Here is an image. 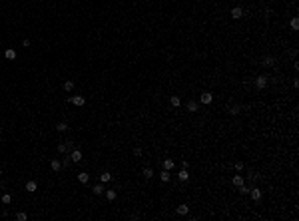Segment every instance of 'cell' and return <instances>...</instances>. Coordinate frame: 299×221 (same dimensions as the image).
<instances>
[{
    "label": "cell",
    "mask_w": 299,
    "mask_h": 221,
    "mask_svg": "<svg viewBox=\"0 0 299 221\" xmlns=\"http://www.w3.org/2000/svg\"><path fill=\"white\" fill-rule=\"evenodd\" d=\"M170 104H172L174 108H179V106H182V100L177 98V96H172V98H170Z\"/></svg>",
    "instance_id": "17"
},
{
    "label": "cell",
    "mask_w": 299,
    "mask_h": 221,
    "mask_svg": "<svg viewBox=\"0 0 299 221\" xmlns=\"http://www.w3.org/2000/svg\"><path fill=\"white\" fill-rule=\"evenodd\" d=\"M186 108H188V112H198V102H193V100H189L188 104H186Z\"/></svg>",
    "instance_id": "12"
},
{
    "label": "cell",
    "mask_w": 299,
    "mask_h": 221,
    "mask_svg": "<svg viewBox=\"0 0 299 221\" xmlns=\"http://www.w3.org/2000/svg\"><path fill=\"white\" fill-rule=\"evenodd\" d=\"M62 88H64V92H72V90H74V82H72V80H64Z\"/></svg>",
    "instance_id": "13"
},
{
    "label": "cell",
    "mask_w": 299,
    "mask_h": 221,
    "mask_svg": "<svg viewBox=\"0 0 299 221\" xmlns=\"http://www.w3.org/2000/svg\"><path fill=\"white\" fill-rule=\"evenodd\" d=\"M100 179H102L104 183H108V181H112V173H110V171H104V173L100 175Z\"/></svg>",
    "instance_id": "19"
},
{
    "label": "cell",
    "mask_w": 299,
    "mask_h": 221,
    "mask_svg": "<svg viewBox=\"0 0 299 221\" xmlns=\"http://www.w3.org/2000/svg\"><path fill=\"white\" fill-rule=\"evenodd\" d=\"M4 58H6V60H14V58H16V50H14V48H8V50L4 52Z\"/></svg>",
    "instance_id": "14"
},
{
    "label": "cell",
    "mask_w": 299,
    "mask_h": 221,
    "mask_svg": "<svg viewBox=\"0 0 299 221\" xmlns=\"http://www.w3.org/2000/svg\"><path fill=\"white\" fill-rule=\"evenodd\" d=\"M70 102H72L74 106H84V104H86V98H84V96H74Z\"/></svg>",
    "instance_id": "9"
},
{
    "label": "cell",
    "mask_w": 299,
    "mask_h": 221,
    "mask_svg": "<svg viewBox=\"0 0 299 221\" xmlns=\"http://www.w3.org/2000/svg\"><path fill=\"white\" fill-rule=\"evenodd\" d=\"M263 66H267V68L275 66V58H273V56H265V58H263Z\"/></svg>",
    "instance_id": "11"
},
{
    "label": "cell",
    "mask_w": 299,
    "mask_h": 221,
    "mask_svg": "<svg viewBox=\"0 0 299 221\" xmlns=\"http://www.w3.org/2000/svg\"><path fill=\"white\" fill-rule=\"evenodd\" d=\"M265 86H267V76H263V74H261V76L255 78V88H257V90H263Z\"/></svg>",
    "instance_id": "1"
},
{
    "label": "cell",
    "mask_w": 299,
    "mask_h": 221,
    "mask_svg": "<svg viewBox=\"0 0 299 221\" xmlns=\"http://www.w3.org/2000/svg\"><path fill=\"white\" fill-rule=\"evenodd\" d=\"M88 179H90L88 173H78V181L80 183H88Z\"/></svg>",
    "instance_id": "22"
},
{
    "label": "cell",
    "mask_w": 299,
    "mask_h": 221,
    "mask_svg": "<svg viewBox=\"0 0 299 221\" xmlns=\"http://www.w3.org/2000/svg\"><path fill=\"white\" fill-rule=\"evenodd\" d=\"M237 189H239V193H241V195H249V187H245V185H239Z\"/></svg>",
    "instance_id": "28"
},
{
    "label": "cell",
    "mask_w": 299,
    "mask_h": 221,
    "mask_svg": "<svg viewBox=\"0 0 299 221\" xmlns=\"http://www.w3.org/2000/svg\"><path fill=\"white\" fill-rule=\"evenodd\" d=\"M239 112H241V106H231V108H229V114H231V116H237Z\"/></svg>",
    "instance_id": "27"
},
{
    "label": "cell",
    "mask_w": 299,
    "mask_h": 221,
    "mask_svg": "<svg viewBox=\"0 0 299 221\" xmlns=\"http://www.w3.org/2000/svg\"><path fill=\"white\" fill-rule=\"evenodd\" d=\"M160 179H162V181H170V169H164V171L160 173Z\"/></svg>",
    "instance_id": "25"
},
{
    "label": "cell",
    "mask_w": 299,
    "mask_h": 221,
    "mask_svg": "<svg viewBox=\"0 0 299 221\" xmlns=\"http://www.w3.org/2000/svg\"><path fill=\"white\" fill-rule=\"evenodd\" d=\"M0 175H2V171H0Z\"/></svg>",
    "instance_id": "35"
},
{
    "label": "cell",
    "mask_w": 299,
    "mask_h": 221,
    "mask_svg": "<svg viewBox=\"0 0 299 221\" xmlns=\"http://www.w3.org/2000/svg\"><path fill=\"white\" fill-rule=\"evenodd\" d=\"M72 149V142H64V144H58V152L60 154H68Z\"/></svg>",
    "instance_id": "3"
},
{
    "label": "cell",
    "mask_w": 299,
    "mask_h": 221,
    "mask_svg": "<svg viewBox=\"0 0 299 221\" xmlns=\"http://www.w3.org/2000/svg\"><path fill=\"white\" fill-rule=\"evenodd\" d=\"M144 177H146V179L154 177V169H152V167H144Z\"/></svg>",
    "instance_id": "24"
},
{
    "label": "cell",
    "mask_w": 299,
    "mask_h": 221,
    "mask_svg": "<svg viewBox=\"0 0 299 221\" xmlns=\"http://www.w3.org/2000/svg\"><path fill=\"white\" fill-rule=\"evenodd\" d=\"M0 191H2V183H0Z\"/></svg>",
    "instance_id": "34"
},
{
    "label": "cell",
    "mask_w": 299,
    "mask_h": 221,
    "mask_svg": "<svg viewBox=\"0 0 299 221\" xmlns=\"http://www.w3.org/2000/svg\"><path fill=\"white\" fill-rule=\"evenodd\" d=\"M0 201H2L4 205H8V203H10V201H12V195H10V193H4V195L0 197Z\"/></svg>",
    "instance_id": "23"
},
{
    "label": "cell",
    "mask_w": 299,
    "mask_h": 221,
    "mask_svg": "<svg viewBox=\"0 0 299 221\" xmlns=\"http://www.w3.org/2000/svg\"><path fill=\"white\" fill-rule=\"evenodd\" d=\"M70 159H72L74 163L82 161V152H80V149H72V152H70Z\"/></svg>",
    "instance_id": "4"
},
{
    "label": "cell",
    "mask_w": 299,
    "mask_h": 221,
    "mask_svg": "<svg viewBox=\"0 0 299 221\" xmlns=\"http://www.w3.org/2000/svg\"><path fill=\"white\" fill-rule=\"evenodd\" d=\"M177 179H179V181H188V179H189V171L182 167V169H179V173H177Z\"/></svg>",
    "instance_id": "8"
},
{
    "label": "cell",
    "mask_w": 299,
    "mask_h": 221,
    "mask_svg": "<svg viewBox=\"0 0 299 221\" xmlns=\"http://www.w3.org/2000/svg\"><path fill=\"white\" fill-rule=\"evenodd\" d=\"M249 195H251L253 201H259V199H261V191H259L257 187H251V189H249Z\"/></svg>",
    "instance_id": "7"
},
{
    "label": "cell",
    "mask_w": 299,
    "mask_h": 221,
    "mask_svg": "<svg viewBox=\"0 0 299 221\" xmlns=\"http://www.w3.org/2000/svg\"><path fill=\"white\" fill-rule=\"evenodd\" d=\"M199 102H201V104H205V106H208V104H211V102H213V94H211V92H203V94L199 96Z\"/></svg>",
    "instance_id": "2"
},
{
    "label": "cell",
    "mask_w": 299,
    "mask_h": 221,
    "mask_svg": "<svg viewBox=\"0 0 299 221\" xmlns=\"http://www.w3.org/2000/svg\"><path fill=\"white\" fill-rule=\"evenodd\" d=\"M241 16H243V10H241L239 6H233V8H231V18H235V20H239Z\"/></svg>",
    "instance_id": "5"
},
{
    "label": "cell",
    "mask_w": 299,
    "mask_h": 221,
    "mask_svg": "<svg viewBox=\"0 0 299 221\" xmlns=\"http://www.w3.org/2000/svg\"><path fill=\"white\" fill-rule=\"evenodd\" d=\"M70 163H72V159H70V157H64V159H62V166H64V167H68Z\"/></svg>",
    "instance_id": "32"
},
{
    "label": "cell",
    "mask_w": 299,
    "mask_h": 221,
    "mask_svg": "<svg viewBox=\"0 0 299 221\" xmlns=\"http://www.w3.org/2000/svg\"><path fill=\"white\" fill-rule=\"evenodd\" d=\"M106 197L110 199V201H114V199L118 197V193H116V191H114V189H106Z\"/></svg>",
    "instance_id": "20"
},
{
    "label": "cell",
    "mask_w": 299,
    "mask_h": 221,
    "mask_svg": "<svg viewBox=\"0 0 299 221\" xmlns=\"http://www.w3.org/2000/svg\"><path fill=\"white\" fill-rule=\"evenodd\" d=\"M231 181H233V185H235V187H239V185H243V175H239V173H237V175H233Z\"/></svg>",
    "instance_id": "16"
},
{
    "label": "cell",
    "mask_w": 299,
    "mask_h": 221,
    "mask_svg": "<svg viewBox=\"0 0 299 221\" xmlns=\"http://www.w3.org/2000/svg\"><path fill=\"white\" fill-rule=\"evenodd\" d=\"M134 155H142V147H136L134 149Z\"/></svg>",
    "instance_id": "33"
},
{
    "label": "cell",
    "mask_w": 299,
    "mask_h": 221,
    "mask_svg": "<svg viewBox=\"0 0 299 221\" xmlns=\"http://www.w3.org/2000/svg\"><path fill=\"white\" fill-rule=\"evenodd\" d=\"M56 130H58V132H68V123H66V122L56 123Z\"/></svg>",
    "instance_id": "21"
},
{
    "label": "cell",
    "mask_w": 299,
    "mask_h": 221,
    "mask_svg": "<svg viewBox=\"0 0 299 221\" xmlns=\"http://www.w3.org/2000/svg\"><path fill=\"white\" fill-rule=\"evenodd\" d=\"M176 213H177V215H188L189 207L186 205V203H182V205H177V207H176Z\"/></svg>",
    "instance_id": "6"
},
{
    "label": "cell",
    "mask_w": 299,
    "mask_h": 221,
    "mask_svg": "<svg viewBox=\"0 0 299 221\" xmlns=\"http://www.w3.org/2000/svg\"><path fill=\"white\" fill-rule=\"evenodd\" d=\"M92 191H94V193H96V195H102V193H104V191H106V189L102 187V185H100V183H96V185H94V189H92Z\"/></svg>",
    "instance_id": "26"
},
{
    "label": "cell",
    "mask_w": 299,
    "mask_h": 221,
    "mask_svg": "<svg viewBox=\"0 0 299 221\" xmlns=\"http://www.w3.org/2000/svg\"><path fill=\"white\" fill-rule=\"evenodd\" d=\"M50 167H52V171H60L62 169V161L60 159H52L50 161Z\"/></svg>",
    "instance_id": "10"
},
{
    "label": "cell",
    "mask_w": 299,
    "mask_h": 221,
    "mask_svg": "<svg viewBox=\"0 0 299 221\" xmlns=\"http://www.w3.org/2000/svg\"><path fill=\"white\" fill-rule=\"evenodd\" d=\"M36 189H38V183H36L34 179L26 181V191H36Z\"/></svg>",
    "instance_id": "15"
},
{
    "label": "cell",
    "mask_w": 299,
    "mask_h": 221,
    "mask_svg": "<svg viewBox=\"0 0 299 221\" xmlns=\"http://www.w3.org/2000/svg\"><path fill=\"white\" fill-rule=\"evenodd\" d=\"M174 167H176L174 159H164V169H174Z\"/></svg>",
    "instance_id": "18"
},
{
    "label": "cell",
    "mask_w": 299,
    "mask_h": 221,
    "mask_svg": "<svg viewBox=\"0 0 299 221\" xmlns=\"http://www.w3.org/2000/svg\"><path fill=\"white\" fill-rule=\"evenodd\" d=\"M243 163H241V161H235V169H237V171H239V173H241V171H243Z\"/></svg>",
    "instance_id": "31"
},
{
    "label": "cell",
    "mask_w": 299,
    "mask_h": 221,
    "mask_svg": "<svg viewBox=\"0 0 299 221\" xmlns=\"http://www.w3.org/2000/svg\"><path fill=\"white\" fill-rule=\"evenodd\" d=\"M16 219H18V221H26V219H28V215L20 211V213H16Z\"/></svg>",
    "instance_id": "29"
},
{
    "label": "cell",
    "mask_w": 299,
    "mask_h": 221,
    "mask_svg": "<svg viewBox=\"0 0 299 221\" xmlns=\"http://www.w3.org/2000/svg\"><path fill=\"white\" fill-rule=\"evenodd\" d=\"M291 28H293V30H299V20H297V18L291 20Z\"/></svg>",
    "instance_id": "30"
}]
</instances>
